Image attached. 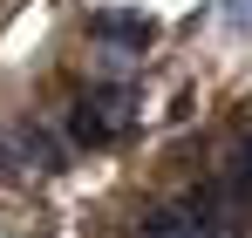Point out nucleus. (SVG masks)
Listing matches in <instances>:
<instances>
[{
    "mask_svg": "<svg viewBox=\"0 0 252 238\" xmlns=\"http://www.w3.org/2000/svg\"><path fill=\"white\" fill-rule=\"evenodd\" d=\"M89 34L102 41V48L143 55V48L157 41V21H150V14H136V7H95V14H89Z\"/></svg>",
    "mask_w": 252,
    "mask_h": 238,
    "instance_id": "7ed1b4c3",
    "label": "nucleus"
},
{
    "mask_svg": "<svg viewBox=\"0 0 252 238\" xmlns=\"http://www.w3.org/2000/svg\"><path fill=\"white\" fill-rule=\"evenodd\" d=\"M129 109H136V89H129V82H89L82 95H75V109L55 122V129H62L68 150H102V143L123 136Z\"/></svg>",
    "mask_w": 252,
    "mask_h": 238,
    "instance_id": "f257e3e1",
    "label": "nucleus"
},
{
    "mask_svg": "<svg viewBox=\"0 0 252 238\" xmlns=\"http://www.w3.org/2000/svg\"><path fill=\"white\" fill-rule=\"evenodd\" d=\"M7 157L21 177H55V170H68V143H62V129L55 122H14L7 129Z\"/></svg>",
    "mask_w": 252,
    "mask_h": 238,
    "instance_id": "f03ea898",
    "label": "nucleus"
}]
</instances>
